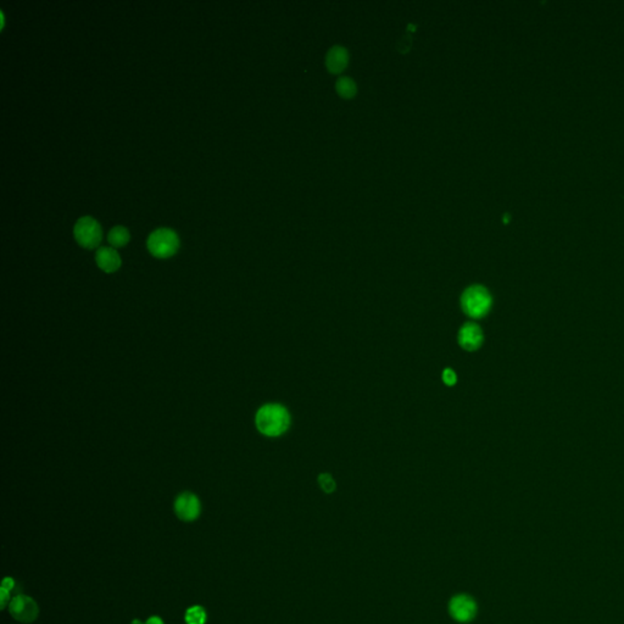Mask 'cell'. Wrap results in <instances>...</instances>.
Masks as SVG:
<instances>
[{
    "label": "cell",
    "instance_id": "cell-1",
    "mask_svg": "<svg viewBox=\"0 0 624 624\" xmlns=\"http://www.w3.org/2000/svg\"><path fill=\"white\" fill-rule=\"evenodd\" d=\"M255 425L257 431L266 437H280L288 431L291 415L284 406L267 404L256 412Z\"/></svg>",
    "mask_w": 624,
    "mask_h": 624
},
{
    "label": "cell",
    "instance_id": "cell-5",
    "mask_svg": "<svg viewBox=\"0 0 624 624\" xmlns=\"http://www.w3.org/2000/svg\"><path fill=\"white\" fill-rule=\"evenodd\" d=\"M11 616L21 623H32L36 621L39 609L36 601L26 595H17L11 600L9 605Z\"/></svg>",
    "mask_w": 624,
    "mask_h": 624
},
{
    "label": "cell",
    "instance_id": "cell-4",
    "mask_svg": "<svg viewBox=\"0 0 624 624\" xmlns=\"http://www.w3.org/2000/svg\"><path fill=\"white\" fill-rule=\"evenodd\" d=\"M73 233L78 244L82 245L84 248H94L99 244L101 240V227L99 222L90 216H84L78 219L73 227Z\"/></svg>",
    "mask_w": 624,
    "mask_h": 624
},
{
    "label": "cell",
    "instance_id": "cell-13",
    "mask_svg": "<svg viewBox=\"0 0 624 624\" xmlns=\"http://www.w3.org/2000/svg\"><path fill=\"white\" fill-rule=\"evenodd\" d=\"M186 621L188 624H205L206 622V612L200 606H194L188 610L186 614Z\"/></svg>",
    "mask_w": 624,
    "mask_h": 624
},
{
    "label": "cell",
    "instance_id": "cell-12",
    "mask_svg": "<svg viewBox=\"0 0 624 624\" xmlns=\"http://www.w3.org/2000/svg\"><path fill=\"white\" fill-rule=\"evenodd\" d=\"M335 87H337V92H338L339 95H342L343 98H351L356 93V84H355L354 81L351 78H339Z\"/></svg>",
    "mask_w": 624,
    "mask_h": 624
},
{
    "label": "cell",
    "instance_id": "cell-17",
    "mask_svg": "<svg viewBox=\"0 0 624 624\" xmlns=\"http://www.w3.org/2000/svg\"><path fill=\"white\" fill-rule=\"evenodd\" d=\"M1 588L6 589L8 592H10L11 589L14 588V581H12L11 578H6V579L3 581Z\"/></svg>",
    "mask_w": 624,
    "mask_h": 624
},
{
    "label": "cell",
    "instance_id": "cell-19",
    "mask_svg": "<svg viewBox=\"0 0 624 624\" xmlns=\"http://www.w3.org/2000/svg\"><path fill=\"white\" fill-rule=\"evenodd\" d=\"M133 624H141V622L139 621H133Z\"/></svg>",
    "mask_w": 624,
    "mask_h": 624
},
{
    "label": "cell",
    "instance_id": "cell-2",
    "mask_svg": "<svg viewBox=\"0 0 624 624\" xmlns=\"http://www.w3.org/2000/svg\"><path fill=\"white\" fill-rule=\"evenodd\" d=\"M493 299L483 286H472L463 291L461 306L465 313L472 318H482L488 315Z\"/></svg>",
    "mask_w": 624,
    "mask_h": 624
},
{
    "label": "cell",
    "instance_id": "cell-10",
    "mask_svg": "<svg viewBox=\"0 0 624 624\" xmlns=\"http://www.w3.org/2000/svg\"><path fill=\"white\" fill-rule=\"evenodd\" d=\"M349 54L348 50L343 47H335L329 49L326 57V65L327 68L332 73H339L343 71L345 66L348 65Z\"/></svg>",
    "mask_w": 624,
    "mask_h": 624
},
{
    "label": "cell",
    "instance_id": "cell-15",
    "mask_svg": "<svg viewBox=\"0 0 624 624\" xmlns=\"http://www.w3.org/2000/svg\"><path fill=\"white\" fill-rule=\"evenodd\" d=\"M442 380H444L445 384L449 385V387H453V385L456 384V382H458V376L455 373V371H453L451 369H444V372H442Z\"/></svg>",
    "mask_w": 624,
    "mask_h": 624
},
{
    "label": "cell",
    "instance_id": "cell-14",
    "mask_svg": "<svg viewBox=\"0 0 624 624\" xmlns=\"http://www.w3.org/2000/svg\"><path fill=\"white\" fill-rule=\"evenodd\" d=\"M318 484L322 488L323 491L327 493V494L333 493L335 488H337V484L334 482V479L332 478V476L328 474H321L318 476Z\"/></svg>",
    "mask_w": 624,
    "mask_h": 624
},
{
    "label": "cell",
    "instance_id": "cell-11",
    "mask_svg": "<svg viewBox=\"0 0 624 624\" xmlns=\"http://www.w3.org/2000/svg\"><path fill=\"white\" fill-rule=\"evenodd\" d=\"M108 240L113 246H124L130 240V232L124 226H115L110 231Z\"/></svg>",
    "mask_w": 624,
    "mask_h": 624
},
{
    "label": "cell",
    "instance_id": "cell-3",
    "mask_svg": "<svg viewBox=\"0 0 624 624\" xmlns=\"http://www.w3.org/2000/svg\"><path fill=\"white\" fill-rule=\"evenodd\" d=\"M146 245L153 255L165 259L177 251L179 240L175 231L162 227L151 232L146 240Z\"/></svg>",
    "mask_w": 624,
    "mask_h": 624
},
{
    "label": "cell",
    "instance_id": "cell-8",
    "mask_svg": "<svg viewBox=\"0 0 624 624\" xmlns=\"http://www.w3.org/2000/svg\"><path fill=\"white\" fill-rule=\"evenodd\" d=\"M458 340L461 348L467 351H474L483 344V332L476 323H465L458 332Z\"/></svg>",
    "mask_w": 624,
    "mask_h": 624
},
{
    "label": "cell",
    "instance_id": "cell-18",
    "mask_svg": "<svg viewBox=\"0 0 624 624\" xmlns=\"http://www.w3.org/2000/svg\"><path fill=\"white\" fill-rule=\"evenodd\" d=\"M146 624H164V622L159 617H151V618L148 619V622Z\"/></svg>",
    "mask_w": 624,
    "mask_h": 624
},
{
    "label": "cell",
    "instance_id": "cell-6",
    "mask_svg": "<svg viewBox=\"0 0 624 624\" xmlns=\"http://www.w3.org/2000/svg\"><path fill=\"white\" fill-rule=\"evenodd\" d=\"M449 612L458 623H469L477 614V603L468 595H458L449 603Z\"/></svg>",
    "mask_w": 624,
    "mask_h": 624
},
{
    "label": "cell",
    "instance_id": "cell-9",
    "mask_svg": "<svg viewBox=\"0 0 624 624\" xmlns=\"http://www.w3.org/2000/svg\"><path fill=\"white\" fill-rule=\"evenodd\" d=\"M97 265L106 273H111L119 270L121 266V257L119 253L110 246H101L95 253Z\"/></svg>",
    "mask_w": 624,
    "mask_h": 624
},
{
    "label": "cell",
    "instance_id": "cell-7",
    "mask_svg": "<svg viewBox=\"0 0 624 624\" xmlns=\"http://www.w3.org/2000/svg\"><path fill=\"white\" fill-rule=\"evenodd\" d=\"M175 512L179 520L193 522L197 520L202 512V504L197 495L186 491L178 495L175 501Z\"/></svg>",
    "mask_w": 624,
    "mask_h": 624
},
{
    "label": "cell",
    "instance_id": "cell-16",
    "mask_svg": "<svg viewBox=\"0 0 624 624\" xmlns=\"http://www.w3.org/2000/svg\"><path fill=\"white\" fill-rule=\"evenodd\" d=\"M0 593H1V609H6V605H8V601H9V598H10V592H8L6 589L1 588L0 590Z\"/></svg>",
    "mask_w": 624,
    "mask_h": 624
}]
</instances>
